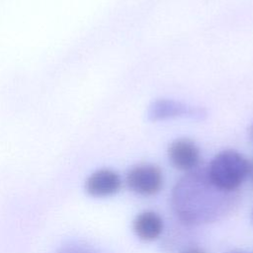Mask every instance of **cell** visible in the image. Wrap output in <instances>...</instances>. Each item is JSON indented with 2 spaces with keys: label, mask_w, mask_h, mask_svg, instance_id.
Returning a JSON list of instances; mask_svg holds the SVG:
<instances>
[{
  "label": "cell",
  "mask_w": 253,
  "mask_h": 253,
  "mask_svg": "<svg viewBox=\"0 0 253 253\" xmlns=\"http://www.w3.org/2000/svg\"><path fill=\"white\" fill-rule=\"evenodd\" d=\"M251 172L247 158L233 149L218 152L211 161L207 170L210 182L222 192L236 190Z\"/></svg>",
  "instance_id": "6da1fadb"
},
{
  "label": "cell",
  "mask_w": 253,
  "mask_h": 253,
  "mask_svg": "<svg viewBox=\"0 0 253 253\" xmlns=\"http://www.w3.org/2000/svg\"><path fill=\"white\" fill-rule=\"evenodd\" d=\"M146 116L151 122H160L176 118L204 120L207 117V112L204 108L191 106L173 99H157L148 106Z\"/></svg>",
  "instance_id": "7a4b0ae2"
},
{
  "label": "cell",
  "mask_w": 253,
  "mask_h": 253,
  "mask_svg": "<svg viewBox=\"0 0 253 253\" xmlns=\"http://www.w3.org/2000/svg\"><path fill=\"white\" fill-rule=\"evenodd\" d=\"M126 181L132 192L141 196H153L163 186V174L157 165L138 164L128 170Z\"/></svg>",
  "instance_id": "3957f363"
},
{
  "label": "cell",
  "mask_w": 253,
  "mask_h": 253,
  "mask_svg": "<svg viewBox=\"0 0 253 253\" xmlns=\"http://www.w3.org/2000/svg\"><path fill=\"white\" fill-rule=\"evenodd\" d=\"M167 153L170 163L181 171H193L201 159L199 147L189 138L173 140L168 146Z\"/></svg>",
  "instance_id": "277c9868"
},
{
  "label": "cell",
  "mask_w": 253,
  "mask_h": 253,
  "mask_svg": "<svg viewBox=\"0 0 253 253\" xmlns=\"http://www.w3.org/2000/svg\"><path fill=\"white\" fill-rule=\"evenodd\" d=\"M122 187L121 176L111 169H99L93 172L85 182L86 192L96 198L113 196Z\"/></svg>",
  "instance_id": "5b68a950"
},
{
  "label": "cell",
  "mask_w": 253,
  "mask_h": 253,
  "mask_svg": "<svg viewBox=\"0 0 253 253\" xmlns=\"http://www.w3.org/2000/svg\"><path fill=\"white\" fill-rule=\"evenodd\" d=\"M164 223L162 217L153 211L139 212L133 219L132 229L135 235L143 241L157 239L163 231Z\"/></svg>",
  "instance_id": "8992f818"
},
{
  "label": "cell",
  "mask_w": 253,
  "mask_h": 253,
  "mask_svg": "<svg viewBox=\"0 0 253 253\" xmlns=\"http://www.w3.org/2000/svg\"><path fill=\"white\" fill-rule=\"evenodd\" d=\"M181 253H206V252L200 248H189V249L184 250Z\"/></svg>",
  "instance_id": "52a82bcc"
},
{
  "label": "cell",
  "mask_w": 253,
  "mask_h": 253,
  "mask_svg": "<svg viewBox=\"0 0 253 253\" xmlns=\"http://www.w3.org/2000/svg\"><path fill=\"white\" fill-rule=\"evenodd\" d=\"M250 135H251V137H252V139H253V125H252L251 127H250Z\"/></svg>",
  "instance_id": "ba28073f"
},
{
  "label": "cell",
  "mask_w": 253,
  "mask_h": 253,
  "mask_svg": "<svg viewBox=\"0 0 253 253\" xmlns=\"http://www.w3.org/2000/svg\"><path fill=\"white\" fill-rule=\"evenodd\" d=\"M251 170H252V172H253V169H251Z\"/></svg>",
  "instance_id": "9c48e42d"
}]
</instances>
